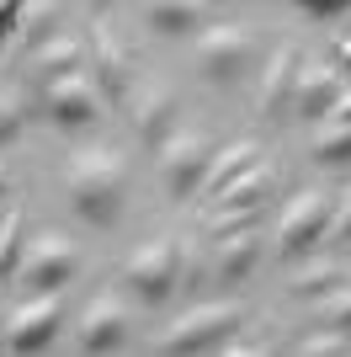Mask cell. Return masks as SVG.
<instances>
[{
	"instance_id": "obj_21",
	"label": "cell",
	"mask_w": 351,
	"mask_h": 357,
	"mask_svg": "<svg viewBox=\"0 0 351 357\" xmlns=\"http://www.w3.org/2000/svg\"><path fill=\"white\" fill-rule=\"evenodd\" d=\"M314 155L325 165H346L351 160V123H325L320 139H314Z\"/></svg>"
},
{
	"instance_id": "obj_24",
	"label": "cell",
	"mask_w": 351,
	"mask_h": 357,
	"mask_svg": "<svg viewBox=\"0 0 351 357\" xmlns=\"http://www.w3.org/2000/svg\"><path fill=\"white\" fill-rule=\"evenodd\" d=\"M256 213H261V208H219L213 219H208V229H213L219 240L245 235V229H256Z\"/></svg>"
},
{
	"instance_id": "obj_16",
	"label": "cell",
	"mask_w": 351,
	"mask_h": 357,
	"mask_svg": "<svg viewBox=\"0 0 351 357\" xmlns=\"http://www.w3.org/2000/svg\"><path fill=\"white\" fill-rule=\"evenodd\" d=\"M213 267H219V278H229V283L250 278V267H256V229L219 240V251H213Z\"/></svg>"
},
{
	"instance_id": "obj_22",
	"label": "cell",
	"mask_w": 351,
	"mask_h": 357,
	"mask_svg": "<svg viewBox=\"0 0 351 357\" xmlns=\"http://www.w3.org/2000/svg\"><path fill=\"white\" fill-rule=\"evenodd\" d=\"M336 278H341L336 261H314L292 278V294H336Z\"/></svg>"
},
{
	"instance_id": "obj_30",
	"label": "cell",
	"mask_w": 351,
	"mask_h": 357,
	"mask_svg": "<svg viewBox=\"0 0 351 357\" xmlns=\"http://www.w3.org/2000/svg\"><path fill=\"white\" fill-rule=\"evenodd\" d=\"M336 224H341V235H351V192H346V203H341V213H336Z\"/></svg>"
},
{
	"instance_id": "obj_28",
	"label": "cell",
	"mask_w": 351,
	"mask_h": 357,
	"mask_svg": "<svg viewBox=\"0 0 351 357\" xmlns=\"http://www.w3.org/2000/svg\"><path fill=\"white\" fill-rule=\"evenodd\" d=\"M304 11H309V16H341L346 6H341V0H309Z\"/></svg>"
},
{
	"instance_id": "obj_17",
	"label": "cell",
	"mask_w": 351,
	"mask_h": 357,
	"mask_svg": "<svg viewBox=\"0 0 351 357\" xmlns=\"http://www.w3.org/2000/svg\"><path fill=\"white\" fill-rule=\"evenodd\" d=\"M75 64H80V43H70V38H54V43H43L38 54H32V70H38L43 86H54V80H64V75H75Z\"/></svg>"
},
{
	"instance_id": "obj_5",
	"label": "cell",
	"mask_w": 351,
	"mask_h": 357,
	"mask_svg": "<svg viewBox=\"0 0 351 357\" xmlns=\"http://www.w3.org/2000/svg\"><path fill=\"white\" fill-rule=\"evenodd\" d=\"M176 272H181V245L176 240H149L144 251H133V261H128V288L144 304H160L176 288Z\"/></svg>"
},
{
	"instance_id": "obj_26",
	"label": "cell",
	"mask_w": 351,
	"mask_h": 357,
	"mask_svg": "<svg viewBox=\"0 0 351 357\" xmlns=\"http://www.w3.org/2000/svg\"><path fill=\"white\" fill-rule=\"evenodd\" d=\"M16 128H22V96H16V91H0V144L16 139Z\"/></svg>"
},
{
	"instance_id": "obj_10",
	"label": "cell",
	"mask_w": 351,
	"mask_h": 357,
	"mask_svg": "<svg viewBox=\"0 0 351 357\" xmlns=\"http://www.w3.org/2000/svg\"><path fill=\"white\" fill-rule=\"evenodd\" d=\"M91 64H96V91L123 102L128 96V75H133V54L112 38L107 22H96V32H91Z\"/></svg>"
},
{
	"instance_id": "obj_23",
	"label": "cell",
	"mask_w": 351,
	"mask_h": 357,
	"mask_svg": "<svg viewBox=\"0 0 351 357\" xmlns=\"http://www.w3.org/2000/svg\"><path fill=\"white\" fill-rule=\"evenodd\" d=\"M320 320H325V331H351V283L346 288H336V294H325V304H320Z\"/></svg>"
},
{
	"instance_id": "obj_8",
	"label": "cell",
	"mask_w": 351,
	"mask_h": 357,
	"mask_svg": "<svg viewBox=\"0 0 351 357\" xmlns=\"http://www.w3.org/2000/svg\"><path fill=\"white\" fill-rule=\"evenodd\" d=\"M58 320H64L58 294H38L32 304H22V310L6 320V347H11V352H38L43 342H54Z\"/></svg>"
},
{
	"instance_id": "obj_32",
	"label": "cell",
	"mask_w": 351,
	"mask_h": 357,
	"mask_svg": "<svg viewBox=\"0 0 351 357\" xmlns=\"http://www.w3.org/2000/svg\"><path fill=\"white\" fill-rule=\"evenodd\" d=\"M341 54H346V59H351V38H341Z\"/></svg>"
},
{
	"instance_id": "obj_20",
	"label": "cell",
	"mask_w": 351,
	"mask_h": 357,
	"mask_svg": "<svg viewBox=\"0 0 351 357\" xmlns=\"http://www.w3.org/2000/svg\"><path fill=\"white\" fill-rule=\"evenodd\" d=\"M144 16H149L160 32H187L192 22H197V6H187V0H149Z\"/></svg>"
},
{
	"instance_id": "obj_33",
	"label": "cell",
	"mask_w": 351,
	"mask_h": 357,
	"mask_svg": "<svg viewBox=\"0 0 351 357\" xmlns=\"http://www.w3.org/2000/svg\"><path fill=\"white\" fill-rule=\"evenodd\" d=\"M0 192H6V165H0Z\"/></svg>"
},
{
	"instance_id": "obj_14",
	"label": "cell",
	"mask_w": 351,
	"mask_h": 357,
	"mask_svg": "<svg viewBox=\"0 0 351 357\" xmlns=\"http://www.w3.org/2000/svg\"><path fill=\"white\" fill-rule=\"evenodd\" d=\"M292 86H298V48L277 43L272 59H266V80H261V112L266 118H277L282 107L292 102Z\"/></svg>"
},
{
	"instance_id": "obj_3",
	"label": "cell",
	"mask_w": 351,
	"mask_h": 357,
	"mask_svg": "<svg viewBox=\"0 0 351 357\" xmlns=\"http://www.w3.org/2000/svg\"><path fill=\"white\" fill-rule=\"evenodd\" d=\"M330 219H336V197L325 192V187H309V192H298L288 203V213H282L277 224V251L288 256H304L309 245H320V235L330 229Z\"/></svg>"
},
{
	"instance_id": "obj_15",
	"label": "cell",
	"mask_w": 351,
	"mask_h": 357,
	"mask_svg": "<svg viewBox=\"0 0 351 357\" xmlns=\"http://www.w3.org/2000/svg\"><path fill=\"white\" fill-rule=\"evenodd\" d=\"M256 165H261V160H256V144H250V139H240V144H229V149H219V155H213V165H208V181H203V187L219 197L229 181H240L245 171H256Z\"/></svg>"
},
{
	"instance_id": "obj_19",
	"label": "cell",
	"mask_w": 351,
	"mask_h": 357,
	"mask_svg": "<svg viewBox=\"0 0 351 357\" xmlns=\"http://www.w3.org/2000/svg\"><path fill=\"white\" fill-rule=\"evenodd\" d=\"M22 261V203H6L0 208V283L16 272Z\"/></svg>"
},
{
	"instance_id": "obj_4",
	"label": "cell",
	"mask_w": 351,
	"mask_h": 357,
	"mask_svg": "<svg viewBox=\"0 0 351 357\" xmlns=\"http://www.w3.org/2000/svg\"><path fill=\"white\" fill-rule=\"evenodd\" d=\"M208 165H213V144L197 128H181L160 144V176L171 187V197H192L208 181Z\"/></svg>"
},
{
	"instance_id": "obj_18",
	"label": "cell",
	"mask_w": 351,
	"mask_h": 357,
	"mask_svg": "<svg viewBox=\"0 0 351 357\" xmlns=\"http://www.w3.org/2000/svg\"><path fill=\"white\" fill-rule=\"evenodd\" d=\"M266 192H272V171L256 165V171H245L240 181H229V187L219 192V208H261Z\"/></svg>"
},
{
	"instance_id": "obj_12",
	"label": "cell",
	"mask_w": 351,
	"mask_h": 357,
	"mask_svg": "<svg viewBox=\"0 0 351 357\" xmlns=\"http://www.w3.org/2000/svg\"><path fill=\"white\" fill-rule=\"evenodd\" d=\"M123 336H128V314H123V304H117L112 294H102L86 310V320H80V347H86L91 357H102V352H112V347H123Z\"/></svg>"
},
{
	"instance_id": "obj_9",
	"label": "cell",
	"mask_w": 351,
	"mask_h": 357,
	"mask_svg": "<svg viewBox=\"0 0 351 357\" xmlns=\"http://www.w3.org/2000/svg\"><path fill=\"white\" fill-rule=\"evenodd\" d=\"M250 59V38L234 22H219V27H208L203 38H197V70L208 75V80H229V75H240V64Z\"/></svg>"
},
{
	"instance_id": "obj_6",
	"label": "cell",
	"mask_w": 351,
	"mask_h": 357,
	"mask_svg": "<svg viewBox=\"0 0 351 357\" xmlns=\"http://www.w3.org/2000/svg\"><path fill=\"white\" fill-rule=\"evenodd\" d=\"M70 272H75V245H70V235H58V229H43V235L27 245V256H22V278H27L38 294H54Z\"/></svg>"
},
{
	"instance_id": "obj_2",
	"label": "cell",
	"mask_w": 351,
	"mask_h": 357,
	"mask_svg": "<svg viewBox=\"0 0 351 357\" xmlns=\"http://www.w3.org/2000/svg\"><path fill=\"white\" fill-rule=\"evenodd\" d=\"M234 326H240V304H197V310H187L160 336V352L165 357H197L208 347H219L224 336H234Z\"/></svg>"
},
{
	"instance_id": "obj_11",
	"label": "cell",
	"mask_w": 351,
	"mask_h": 357,
	"mask_svg": "<svg viewBox=\"0 0 351 357\" xmlns=\"http://www.w3.org/2000/svg\"><path fill=\"white\" fill-rule=\"evenodd\" d=\"M341 91H346V86H341L336 64L304 59V64H298V86H292V107H298L304 118H330V107H336Z\"/></svg>"
},
{
	"instance_id": "obj_29",
	"label": "cell",
	"mask_w": 351,
	"mask_h": 357,
	"mask_svg": "<svg viewBox=\"0 0 351 357\" xmlns=\"http://www.w3.org/2000/svg\"><path fill=\"white\" fill-rule=\"evenodd\" d=\"M330 123H351V91H341L336 107H330Z\"/></svg>"
},
{
	"instance_id": "obj_31",
	"label": "cell",
	"mask_w": 351,
	"mask_h": 357,
	"mask_svg": "<svg viewBox=\"0 0 351 357\" xmlns=\"http://www.w3.org/2000/svg\"><path fill=\"white\" fill-rule=\"evenodd\" d=\"M224 357H266V352H261V347H229Z\"/></svg>"
},
{
	"instance_id": "obj_1",
	"label": "cell",
	"mask_w": 351,
	"mask_h": 357,
	"mask_svg": "<svg viewBox=\"0 0 351 357\" xmlns=\"http://www.w3.org/2000/svg\"><path fill=\"white\" fill-rule=\"evenodd\" d=\"M64 181H70V203L91 224L117 219V208H123V160L112 149H80L64 171Z\"/></svg>"
},
{
	"instance_id": "obj_25",
	"label": "cell",
	"mask_w": 351,
	"mask_h": 357,
	"mask_svg": "<svg viewBox=\"0 0 351 357\" xmlns=\"http://www.w3.org/2000/svg\"><path fill=\"white\" fill-rule=\"evenodd\" d=\"M292 357H351L346 336H336V331H320V336H309V342L292 347Z\"/></svg>"
},
{
	"instance_id": "obj_13",
	"label": "cell",
	"mask_w": 351,
	"mask_h": 357,
	"mask_svg": "<svg viewBox=\"0 0 351 357\" xmlns=\"http://www.w3.org/2000/svg\"><path fill=\"white\" fill-rule=\"evenodd\" d=\"M133 123H139V139L144 144H165L176 134V96L165 86H144L133 96Z\"/></svg>"
},
{
	"instance_id": "obj_27",
	"label": "cell",
	"mask_w": 351,
	"mask_h": 357,
	"mask_svg": "<svg viewBox=\"0 0 351 357\" xmlns=\"http://www.w3.org/2000/svg\"><path fill=\"white\" fill-rule=\"evenodd\" d=\"M16 16H22V6H0V43L16 32Z\"/></svg>"
},
{
	"instance_id": "obj_7",
	"label": "cell",
	"mask_w": 351,
	"mask_h": 357,
	"mask_svg": "<svg viewBox=\"0 0 351 357\" xmlns=\"http://www.w3.org/2000/svg\"><path fill=\"white\" fill-rule=\"evenodd\" d=\"M48 96V118L64 123V128H86V123L102 118V91H96V80L91 75H64V80H54V86H43Z\"/></svg>"
}]
</instances>
